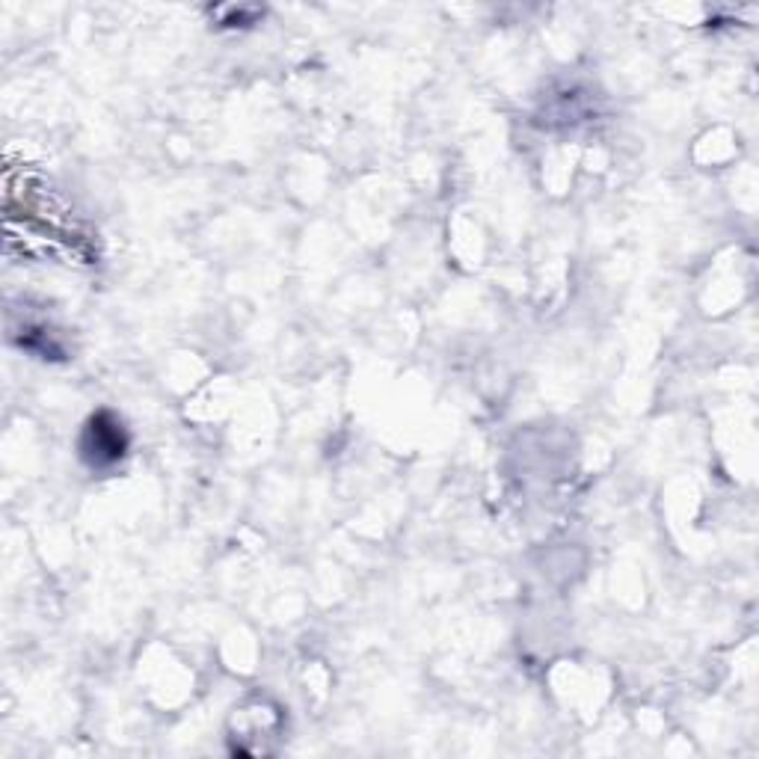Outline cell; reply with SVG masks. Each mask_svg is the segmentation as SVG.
<instances>
[{"instance_id":"6da1fadb","label":"cell","mask_w":759,"mask_h":759,"mask_svg":"<svg viewBox=\"0 0 759 759\" xmlns=\"http://www.w3.org/2000/svg\"><path fill=\"white\" fill-rule=\"evenodd\" d=\"M107 415H98L89 424L86 431V443H84V454L93 460V466H105V463H117L122 451H125V439H122V431L119 424H105Z\"/></svg>"}]
</instances>
